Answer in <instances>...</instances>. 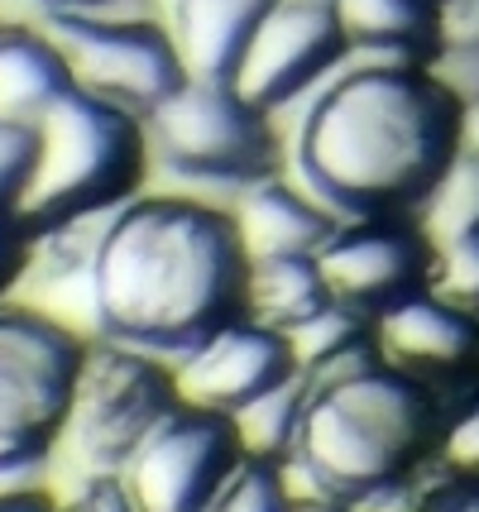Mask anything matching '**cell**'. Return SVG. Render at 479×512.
<instances>
[{"mask_svg":"<svg viewBox=\"0 0 479 512\" xmlns=\"http://www.w3.org/2000/svg\"><path fill=\"white\" fill-rule=\"evenodd\" d=\"M417 235L427 240V249H451L460 240L479 235V154H470L460 144L451 163L436 173V182L417 201Z\"/></svg>","mask_w":479,"mask_h":512,"instance_id":"obj_19","label":"cell"},{"mask_svg":"<svg viewBox=\"0 0 479 512\" xmlns=\"http://www.w3.org/2000/svg\"><path fill=\"white\" fill-rule=\"evenodd\" d=\"M432 292L456 302V307H479V235L475 240H460L451 249H436L432 254Z\"/></svg>","mask_w":479,"mask_h":512,"instance_id":"obj_24","label":"cell"},{"mask_svg":"<svg viewBox=\"0 0 479 512\" xmlns=\"http://www.w3.org/2000/svg\"><path fill=\"white\" fill-rule=\"evenodd\" d=\"M269 5L274 0H168L163 24L173 29V44L183 53L187 77L230 82L254 24L269 15Z\"/></svg>","mask_w":479,"mask_h":512,"instance_id":"obj_15","label":"cell"},{"mask_svg":"<svg viewBox=\"0 0 479 512\" xmlns=\"http://www.w3.org/2000/svg\"><path fill=\"white\" fill-rule=\"evenodd\" d=\"M39 5H44V10H115L120 0H39ZM144 5H149V0H144ZM149 10H154V5H149Z\"/></svg>","mask_w":479,"mask_h":512,"instance_id":"obj_33","label":"cell"},{"mask_svg":"<svg viewBox=\"0 0 479 512\" xmlns=\"http://www.w3.org/2000/svg\"><path fill=\"white\" fill-rule=\"evenodd\" d=\"M144 134L149 154L178 178L250 187L278 173L274 115L250 106L230 82L187 77L168 101L144 115Z\"/></svg>","mask_w":479,"mask_h":512,"instance_id":"obj_7","label":"cell"},{"mask_svg":"<svg viewBox=\"0 0 479 512\" xmlns=\"http://www.w3.org/2000/svg\"><path fill=\"white\" fill-rule=\"evenodd\" d=\"M235 230L245 259H278V254H321L345 225L331 206H321L307 187L297 192L278 178H259L235 192Z\"/></svg>","mask_w":479,"mask_h":512,"instance_id":"obj_13","label":"cell"},{"mask_svg":"<svg viewBox=\"0 0 479 512\" xmlns=\"http://www.w3.org/2000/svg\"><path fill=\"white\" fill-rule=\"evenodd\" d=\"M34 134L39 154L15 201V225L24 235H44L53 225L111 211L135 197L149 163V134L139 115L72 87L34 120Z\"/></svg>","mask_w":479,"mask_h":512,"instance_id":"obj_4","label":"cell"},{"mask_svg":"<svg viewBox=\"0 0 479 512\" xmlns=\"http://www.w3.org/2000/svg\"><path fill=\"white\" fill-rule=\"evenodd\" d=\"M245 273L230 211L192 197H130L96 249V335L187 355L245 312Z\"/></svg>","mask_w":479,"mask_h":512,"instance_id":"obj_1","label":"cell"},{"mask_svg":"<svg viewBox=\"0 0 479 512\" xmlns=\"http://www.w3.org/2000/svg\"><path fill=\"white\" fill-rule=\"evenodd\" d=\"M288 335V345H293V359L297 369H317L326 359H336L341 350L350 345H360L365 340V312H355V307H345V302H326L321 312H312L307 321H297Z\"/></svg>","mask_w":479,"mask_h":512,"instance_id":"obj_23","label":"cell"},{"mask_svg":"<svg viewBox=\"0 0 479 512\" xmlns=\"http://www.w3.org/2000/svg\"><path fill=\"white\" fill-rule=\"evenodd\" d=\"M58 512H135L130 508V498H125V484L120 479H96V484H82V489H72Z\"/></svg>","mask_w":479,"mask_h":512,"instance_id":"obj_28","label":"cell"},{"mask_svg":"<svg viewBox=\"0 0 479 512\" xmlns=\"http://www.w3.org/2000/svg\"><path fill=\"white\" fill-rule=\"evenodd\" d=\"M72 87V67L44 24H0V120L34 125Z\"/></svg>","mask_w":479,"mask_h":512,"instance_id":"obj_16","label":"cell"},{"mask_svg":"<svg viewBox=\"0 0 479 512\" xmlns=\"http://www.w3.org/2000/svg\"><path fill=\"white\" fill-rule=\"evenodd\" d=\"M307 379L312 398L288 455L312 489L326 498H350L408 469L427 441L432 402L403 369L374 359V350L360 340L336 359L307 369Z\"/></svg>","mask_w":479,"mask_h":512,"instance_id":"obj_3","label":"cell"},{"mask_svg":"<svg viewBox=\"0 0 479 512\" xmlns=\"http://www.w3.org/2000/svg\"><path fill=\"white\" fill-rule=\"evenodd\" d=\"M422 245L417 235L403 230H384V225H360V230H341L331 245L317 254L321 278L336 302L355 307V312H384L398 297H408L422 278Z\"/></svg>","mask_w":479,"mask_h":512,"instance_id":"obj_12","label":"cell"},{"mask_svg":"<svg viewBox=\"0 0 479 512\" xmlns=\"http://www.w3.org/2000/svg\"><path fill=\"white\" fill-rule=\"evenodd\" d=\"M460 149V106L417 63L369 58L312 96L293 139L302 187L336 216L369 221L422 201Z\"/></svg>","mask_w":479,"mask_h":512,"instance_id":"obj_2","label":"cell"},{"mask_svg":"<svg viewBox=\"0 0 479 512\" xmlns=\"http://www.w3.org/2000/svg\"><path fill=\"white\" fill-rule=\"evenodd\" d=\"M475 340L470 312L436 292H408L374 316V350L398 369H456L475 355Z\"/></svg>","mask_w":479,"mask_h":512,"instance_id":"obj_14","label":"cell"},{"mask_svg":"<svg viewBox=\"0 0 479 512\" xmlns=\"http://www.w3.org/2000/svg\"><path fill=\"white\" fill-rule=\"evenodd\" d=\"M331 302V288L321 278L317 254H278V259H250L245 273V316L269 331H293Z\"/></svg>","mask_w":479,"mask_h":512,"instance_id":"obj_17","label":"cell"},{"mask_svg":"<svg viewBox=\"0 0 479 512\" xmlns=\"http://www.w3.org/2000/svg\"><path fill=\"white\" fill-rule=\"evenodd\" d=\"M0 512H58L44 489H0Z\"/></svg>","mask_w":479,"mask_h":512,"instance_id":"obj_30","label":"cell"},{"mask_svg":"<svg viewBox=\"0 0 479 512\" xmlns=\"http://www.w3.org/2000/svg\"><path fill=\"white\" fill-rule=\"evenodd\" d=\"M202 512H293L283 469L269 455H245Z\"/></svg>","mask_w":479,"mask_h":512,"instance_id":"obj_22","label":"cell"},{"mask_svg":"<svg viewBox=\"0 0 479 512\" xmlns=\"http://www.w3.org/2000/svg\"><path fill=\"white\" fill-rule=\"evenodd\" d=\"M39 154V134L29 120H0V216H15L29 168Z\"/></svg>","mask_w":479,"mask_h":512,"instance_id":"obj_25","label":"cell"},{"mask_svg":"<svg viewBox=\"0 0 479 512\" xmlns=\"http://www.w3.org/2000/svg\"><path fill=\"white\" fill-rule=\"evenodd\" d=\"M297 369L293 345L283 331H269L259 321H226L221 331H211L202 345H192L178 364V398L187 407L206 412H240L245 402L269 393Z\"/></svg>","mask_w":479,"mask_h":512,"instance_id":"obj_11","label":"cell"},{"mask_svg":"<svg viewBox=\"0 0 479 512\" xmlns=\"http://www.w3.org/2000/svg\"><path fill=\"white\" fill-rule=\"evenodd\" d=\"M87 340L44 312L0 302V484L48 469Z\"/></svg>","mask_w":479,"mask_h":512,"instance_id":"obj_6","label":"cell"},{"mask_svg":"<svg viewBox=\"0 0 479 512\" xmlns=\"http://www.w3.org/2000/svg\"><path fill=\"white\" fill-rule=\"evenodd\" d=\"M44 29L63 48L77 87L139 120L187 82L173 29L149 10H44Z\"/></svg>","mask_w":479,"mask_h":512,"instance_id":"obj_8","label":"cell"},{"mask_svg":"<svg viewBox=\"0 0 479 512\" xmlns=\"http://www.w3.org/2000/svg\"><path fill=\"white\" fill-rule=\"evenodd\" d=\"M441 455H446V465L460 469V474H479V402L446 431Z\"/></svg>","mask_w":479,"mask_h":512,"instance_id":"obj_27","label":"cell"},{"mask_svg":"<svg viewBox=\"0 0 479 512\" xmlns=\"http://www.w3.org/2000/svg\"><path fill=\"white\" fill-rule=\"evenodd\" d=\"M178 402H183L178 379L159 369L149 350L96 335V340H87L68 422L53 441L48 465L63 479H72V489L96 484V479H120V469L144 446V436Z\"/></svg>","mask_w":479,"mask_h":512,"instance_id":"obj_5","label":"cell"},{"mask_svg":"<svg viewBox=\"0 0 479 512\" xmlns=\"http://www.w3.org/2000/svg\"><path fill=\"white\" fill-rule=\"evenodd\" d=\"M427 512H479V493L475 489H441V493H432Z\"/></svg>","mask_w":479,"mask_h":512,"instance_id":"obj_31","label":"cell"},{"mask_svg":"<svg viewBox=\"0 0 479 512\" xmlns=\"http://www.w3.org/2000/svg\"><path fill=\"white\" fill-rule=\"evenodd\" d=\"M20 225H15V216H0V297H10L15 292V283H20L24 273V245H20Z\"/></svg>","mask_w":479,"mask_h":512,"instance_id":"obj_29","label":"cell"},{"mask_svg":"<svg viewBox=\"0 0 479 512\" xmlns=\"http://www.w3.org/2000/svg\"><path fill=\"white\" fill-rule=\"evenodd\" d=\"M293 512H350L341 498H326V493H307L302 503H293Z\"/></svg>","mask_w":479,"mask_h":512,"instance_id":"obj_34","label":"cell"},{"mask_svg":"<svg viewBox=\"0 0 479 512\" xmlns=\"http://www.w3.org/2000/svg\"><path fill=\"white\" fill-rule=\"evenodd\" d=\"M240 460L245 446L226 412L178 402L120 469V484L135 512H202Z\"/></svg>","mask_w":479,"mask_h":512,"instance_id":"obj_9","label":"cell"},{"mask_svg":"<svg viewBox=\"0 0 479 512\" xmlns=\"http://www.w3.org/2000/svg\"><path fill=\"white\" fill-rule=\"evenodd\" d=\"M345 53L355 48L331 0H274L269 15L254 24L230 87L264 115H278L321 77H331Z\"/></svg>","mask_w":479,"mask_h":512,"instance_id":"obj_10","label":"cell"},{"mask_svg":"<svg viewBox=\"0 0 479 512\" xmlns=\"http://www.w3.org/2000/svg\"><path fill=\"white\" fill-rule=\"evenodd\" d=\"M341 503L350 512H427L432 493H427V484H417V479H408V474L398 469V474H388V479H379V484L350 493V498H341Z\"/></svg>","mask_w":479,"mask_h":512,"instance_id":"obj_26","label":"cell"},{"mask_svg":"<svg viewBox=\"0 0 479 512\" xmlns=\"http://www.w3.org/2000/svg\"><path fill=\"white\" fill-rule=\"evenodd\" d=\"M355 53L412 63L432 48L436 0H331Z\"/></svg>","mask_w":479,"mask_h":512,"instance_id":"obj_18","label":"cell"},{"mask_svg":"<svg viewBox=\"0 0 479 512\" xmlns=\"http://www.w3.org/2000/svg\"><path fill=\"white\" fill-rule=\"evenodd\" d=\"M307 398H312V379H307V369H293V374H288L283 383H274L269 393H259V398L245 402L240 412H230V422H235V431H240L245 455L283 460L297 441V426H302Z\"/></svg>","mask_w":479,"mask_h":512,"instance_id":"obj_21","label":"cell"},{"mask_svg":"<svg viewBox=\"0 0 479 512\" xmlns=\"http://www.w3.org/2000/svg\"><path fill=\"white\" fill-rule=\"evenodd\" d=\"M422 67L456 106L479 101V0H436V34Z\"/></svg>","mask_w":479,"mask_h":512,"instance_id":"obj_20","label":"cell"},{"mask_svg":"<svg viewBox=\"0 0 479 512\" xmlns=\"http://www.w3.org/2000/svg\"><path fill=\"white\" fill-rule=\"evenodd\" d=\"M460 144H465L470 154H479V101L460 106Z\"/></svg>","mask_w":479,"mask_h":512,"instance_id":"obj_32","label":"cell"}]
</instances>
